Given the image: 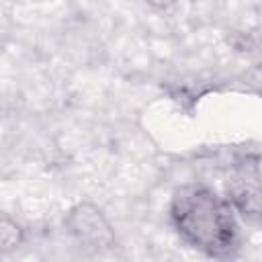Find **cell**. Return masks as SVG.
I'll use <instances>...</instances> for the list:
<instances>
[{
    "label": "cell",
    "instance_id": "obj_6",
    "mask_svg": "<svg viewBox=\"0 0 262 262\" xmlns=\"http://www.w3.org/2000/svg\"><path fill=\"white\" fill-rule=\"evenodd\" d=\"M151 6H158V8H166V6H170V4H174L176 0H147Z\"/></svg>",
    "mask_w": 262,
    "mask_h": 262
},
{
    "label": "cell",
    "instance_id": "obj_3",
    "mask_svg": "<svg viewBox=\"0 0 262 262\" xmlns=\"http://www.w3.org/2000/svg\"><path fill=\"white\" fill-rule=\"evenodd\" d=\"M227 201L242 219L262 225V182L233 168V174L227 182Z\"/></svg>",
    "mask_w": 262,
    "mask_h": 262
},
{
    "label": "cell",
    "instance_id": "obj_4",
    "mask_svg": "<svg viewBox=\"0 0 262 262\" xmlns=\"http://www.w3.org/2000/svg\"><path fill=\"white\" fill-rule=\"evenodd\" d=\"M23 237H25L23 227L12 217L2 215V219H0V250L2 252L16 250L23 244Z\"/></svg>",
    "mask_w": 262,
    "mask_h": 262
},
{
    "label": "cell",
    "instance_id": "obj_2",
    "mask_svg": "<svg viewBox=\"0 0 262 262\" xmlns=\"http://www.w3.org/2000/svg\"><path fill=\"white\" fill-rule=\"evenodd\" d=\"M63 225H66L68 233L84 248L106 250V248L115 246V231H113L108 219L92 203L74 205L68 211Z\"/></svg>",
    "mask_w": 262,
    "mask_h": 262
},
{
    "label": "cell",
    "instance_id": "obj_5",
    "mask_svg": "<svg viewBox=\"0 0 262 262\" xmlns=\"http://www.w3.org/2000/svg\"><path fill=\"white\" fill-rule=\"evenodd\" d=\"M233 168L246 172L248 176L256 178L258 182H262V149H256V151H248L244 156H239L233 164Z\"/></svg>",
    "mask_w": 262,
    "mask_h": 262
},
{
    "label": "cell",
    "instance_id": "obj_1",
    "mask_svg": "<svg viewBox=\"0 0 262 262\" xmlns=\"http://www.w3.org/2000/svg\"><path fill=\"white\" fill-rule=\"evenodd\" d=\"M170 223L178 237L209 258H229L239 248V227L227 196L207 184H182L170 199Z\"/></svg>",
    "mask_w": 262,
    "mask_h": 262
}]
</instances>
